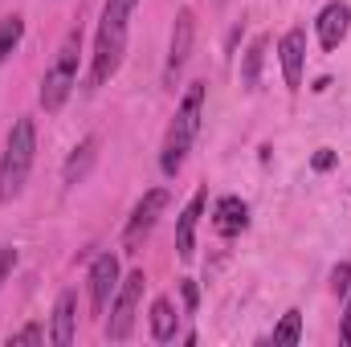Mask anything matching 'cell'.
Segmentation results:
<instances>
[{
    "label": "cell",
    "instance_id": "obj_11",
    "mask_svg": "<svg viewBox=\"0 0 351 347\" xmlns=\"http://www.w3.org/2000/svg\"><path fill=\"white\" fill-rule=\"evenodd\" d=\"M204 200H208V192L200 188V192L188 200V208L180 213V225H176V254L184 261L196 254V221H200V213H204Z\"/></svg>",
    "mask_w": 351,
    "mask_h": 347
},
{
    "label": "cell",
    "instance_id": "obj_24",
    "mask_svg": "<svg viewBox=\"0 0 351 347\" xmlns=\"http://www.w3.org/2000/svg\"><path fill=\"white\" fill-rule=\"evenodd\" d=\"M196 298H200V294H196V282H184V307H188V311H196Z\"/></svg>",
    "mask_w": 351,
    "mask_h": 347
},
{
    "label": "cell",
    "instance_id": "obj_19",
    "mask_svg": "<svg viewBox=\"0 0 351 347\" xmlns=\"http://www.w3.org/2000/svg\"><path fill=\"white\" fill-rule=\"evenodd\" d=\"M331 290H335L339 298L351 290V265H348V261H343V265H335V274H331Z\"/></svg>",
    "mask_w": 351,
    "mask_h": 347
},
{
    "label": "cell",
    "instance_id": "obj_13",
    "mask_svg": "<svg viewBox=\"0 0 351 347\" xmlns=\"http://www.w3.org/2000/svg\"><path fill=\"white\" fill-rule=\"evenodd\" d=\"M74 323H78V298H74V290H62L58 307H53V331H49V339L58 347H70L74 344Z\"/></svg>",
    "mask_w": 351,
    "mask_h": 347
},
{
    "label": "cell",
    "instance_id": "obj_7",
    "mask_svg": "<svg viewBox=\"0 0 351 347\" xmlns=\"http://www.w3.org/2000/svg\"><path fill=\"white\" fill-rule=\"evenodd\" d=\"M192 41H196V16H192V8H180L172 29V49H168V70H164L168 86H176V78H180V70H184V62L192 53Z\"/></svg>",
    "mask_w": 351,
    "mask_h": 347
},
{
    "label": "cell",
    "instance_id": "obj_18",
    "mask_svg": "<svg viewBox=\"0 0 351 347\" xmlns=\"http://www.w3.org/2000/svg\"><path fill=\"white\" fill-rule=\"evenodd\" d=\"M269 339H274V344H298V339H302V315H298V311H286V315H282V323H278V327H274V335H269Z\"/></svg>",
    "mask_w": 351,
    "mask_h": 347
},
{
    "label": "cell",
    "instance_id": "obj_5",
    "mask_svg": "<svg viewBox=\"0 0 351 347\" xmlns=\"http://www.w3.org/2000/svg\"><path fill=\"white\" fill-rule=\"evenodd\" d=\"M143 286H147L143 270H131V274L123 278V286H119V294H114V307H110V319H106V339L123 344V339L131 335L135 311H139V298H143Z\"/></svg>",
    "mask_w": 351,
    "mask_h": 347
},
{
    "label": "cell",
    "instance_id": "obj_1",
    "mask_svg": "<svg viewBox=\"0 0 351 347\" xmlns=\"http://www.w3.org/2000/svg\"><path fill=\"white\" fill-rule=\"evenodd\" d=\"M135 8H127L123 0H106L102 4V21H98V37H94V66H90V86H106L127 53V21Z\"/></svg>",
    "mask_w": 351,
    "mask_h": 347
},
{
    "label": "cell",
    "instance_id": "obj_10",
    "mask_svg": "<svg viewBox=\"0 0 351 347\" xmlns=\"http://www.w3.org/2000/svg\"><path fill=\"white\" fill-rule=\"evenodd\" d=\"M282 53V74H286V86L298 90L302 86V62H306V29H290L278 45Z\"/></svg>",
    "mask_w": 351,
    "mask_h": 347
},
{
    "label": "cell",
    "instance_id": "obj_3",
    "mask_svg": "<svg viewBox=\"0 0 351 347\" xmlns=\"http://www.w3.org/2000/svg\"><path fill=\"white\" fill-rule=\"evenodd\" d=\"M200 115H204V82H192V86L184 90V102H180L172 127H168V139H164L160 168H164L168 176L180 172V164H184V156H188L196 131H200Z\"/></svg>",
    "mask_w": 351,
    "mask_h": 347
},
{
    "label": "cell",
    "instance_id": "obj_4",
    "mask_svg": "<svg viewBox=\"0 0 351 347\" xmlns=\"http://www.w3.org/2000/svg\"><path fill=\"white\" fill-rule=\"evenodd\" d=\"M78 53H82V33L74 29V33H66L62 53H58V62L49 66L45 82H41V106H45V110H58V106L70 98L74 78H78Z\"/></svg>",
    "mask_w": 351,
    "mask_h": 347
},
{
    "label": "cell",
    "instance_id": "obj_23",
    "mask_svg": "<svg viewBox=\"0 0 351 347\" xmlns=\"http://www.w3.org/2000/svg\"><path fill=\"white\" fill-rule=\"evenodd\" d=\"M343 298H348V307H343V327H339V339H343V344H351V290L343 294Z\"/></svg>",
    "mask_w": 351,
    "mask_h": 347
},
{
    "label": "cell",
    "instance_id": "obj_6",
    "mask_svg": "<svg viewBox=\"0 0 351 347\" xmlns=\"http://www.w3.org/2000/svg\"><path fill=\"white\" fill-rule=\"evenodd\" d=\"M168 208V192L164 188H152L139 204H135V213H131V221H127V233H123V246L127 250H139V241L152 233V225H156V217Z\"/></svg>",
    "mask_w": 351,
    "mask_h": 347
},
{
    "label": "cell",
    "instance_id": "obj_9",
    "mask_svg": "<svg viewBox=\"0 0 351 347\" xmlns=\"http://www.w3.org/2000/svg\"><path fill=\"white\" fill-rule=\"evenodd\" d=\"M315 29H319V45H323L327 53H331V49H339V45H343V37H348V29H351V8H348V4H339V0H331V4L319 12Z\"/></svg>",
    "mask_w": 351,
    "mask_h": 347
},
{
    "label": "cell",
    "instance_id": "obj_21",
    "mask_svg": "<svg viewBox=\"0 0 351 347\" xmlns=\"http://www.w3.org/2000/svg\"><path fill=\"white\" fill-rule=\"evenodd\" d=\"M12 265H16V250L12 246H0V282L12 274Z\"/></svg>",
    "mask_w": 351,
    "mask_h": 347
},
{
    "label": "cell",
    "instance_id": "obj_15",
    "mask_svg": "<svg viewBox=\"0 0 351 347\" xmlns=\"http://www.w3.org/2000/svg\"><path fill=\"white\" fill-rule=\"evenodd\" d=\"M152 335H156L160 344L176 339V311H172L168 298H156V302H152Z\"/></svg>",
    "mask_w": 351,
    "mask_h": 347
},
{
    "label": "cell",
    "instance_id": "obj_25",
    "mask_svg": "<svg viewBox=\"0 0 351 347\" xmlns=\"http://www.w3.org/2000/svg\"><path fill=\"white\" fill-rule=\"evenodd\" d=\"M217 4H221V0H217Z\"/></svg>",
    "mask_w": 351,
    "mask_h": 347
},
{
    "label": "cell",
    "instance_id": "obj_2",
    "mask_svg": "<svg viewBox=\"0 0 351 347\" xmlns=\"http://www.w3.org/2000/svg\"><path fill=\"white\" fill-rule=\"evenodd\" d=\"M33 156H37V131H33V119H16V127L8 131V147H4V160H0V204L16 200L25 180L33 172Z\"/></svg>",
    "mask_w": 351,
    "mask_h": 347
},
{
    "label": "cell",
    "instance_id": "obj_14",
    "mask_svg": "<svg viewBox=\"0 0 351 347\" xmlns=\"http://www.w3.org/2000/svg\"><path fill=\"white\" fill-rule=\"evenodd\" d=\"M94 156H98V139L94 135H86L74 152H70V160H66V172H62V180L74 188V184H82V176L90 172V164H94Z\"/></svg>",
    "mask_w": 351,
    "mask_h": 347
},
{
    "label": "cell",
    "instance_id": "obj_8",
    "mask_svg": "<svg viewBox=\"0 0 351 347\" xmlns=\"http://www.w3.org/2000/svg\"><path fill=\"white\" fill-rule=\"evenodd\" d=\"M114 286H119V258L114 254H98L94 265H90V307H94V315L106 311Z\"/></svg>",
    "mask_w": 351,
    "mask_h": 347
},
{
    "label": "cell",
    "instance_id": "obj_16",
    "mask_svg": "<svg viewBox=\"0 0 351 347\" xmlns=\"http://www.w3.org/2000/svg\"><path fill=\"white\" fill-rule=\"evenodd\" d=\"M265 45H269V41L258 37V41L245 49V62H241V86H250V90L258 86V78H262V62H265Z\"/></svg>",
    "mask_w": 351,
    "mask_h": 347
},
{
    "label": "cell",
    "instance_id": "obj_12",
    "mask_svg": "<svg viewBox=\"0 0 351 347\" xmlns=\"http://www.w3.org/2000/svg\"><path fill=\"white\" fill-rule=\"evenodd\" d=\"M213 225H217L221 237H237V233L250 225V204H245L241 196H221V200H217V217H213Z\"/></svg>",
    "mask_w": 351,
    "mask_h": 347
},
{
    "label": "cell",
    "instance_id": "obj_17",
    "mask_svg": "<svg viewBox=\"0 0 351 347\" xmlns=\"http://www.w3.org/2000/svg\"><path fill=\"white\" fill-rule=\"evenodd\" d=\"M21 37H25V21L21 16H4L0 21V62L12 58V49L21 45Z\"/></svg>",
    "mask_w": 351,
    "mask_h": 347
},
{
    "label": "cell",
    "instance_id": "obj_20",
    "mask_svg": "<svg viewBox=\"0 0 351 347\" xmlns=\"http://www.w3.org/2000/svg\"><path fill=\"white\" fill-rule=\"evenodd\" d=\"M41 339H45V331H41L37 323H29L25 331H16V335H12V347H16V344H41Z\"/></svg>",
    "mask_w": 351,
    "mask_h": 347
},
{
    "label": "cell",
    "instance_id": "obj_22",
    "mask_svg": "<svg viewBox=\"0 0 351 347\" xmlns=\"http://www.w3.org/2000/svg\"><path fill=\"white\" fill-rule=\"evenodd\" d=\"M331 164H335V152H331V147H319V152H315V160H311V168H315V172H327Z\"/></svg>",
    "mask_w": 351,
    "mask_h": 347
}]
</instances>
